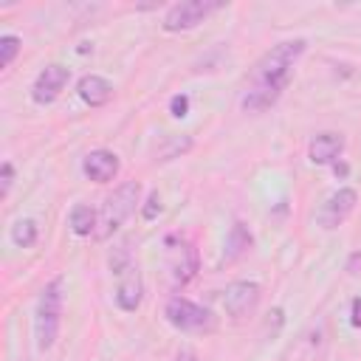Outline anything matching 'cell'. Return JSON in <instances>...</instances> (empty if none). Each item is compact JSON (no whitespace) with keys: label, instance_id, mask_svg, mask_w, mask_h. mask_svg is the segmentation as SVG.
Returning a JSON list of instances; mask_svg holds the SVG:
<instances>
[{"label":"cell","instance_id":"obj_1","mask_svg":"<svg viewBox=\"0 0 361 361\" xmlns=\"http://www.w3.org/2000/svg\"><path fill=\"white\" fill-rule=\"evenodd\" d=\"M305 45H307L305 39H288V42L274 45L271 51H265L257 59V65L248 73V85H245V93L240 102L243 110L259 113V110H268L271 104H276V99L282 96V90L290 82L296 59L305 54Z\"/></svg>","mask_w":361,"mask_h":361},{"label":"cell","instance_id":"obj_2","mask_svg":"<svg viewBox=\"0 0 361 361\" xmlns=\"http://www.w3.org/2000/svg\"><path fill=\"white\" fill-rule=\"evenodd\" d=\"M59 319H62V276L48 282L39 293V302H37L34 336H37V347L42 353L54 347V341L59 336Z\"/></svg>","mask_w":361,"mask_h":361},{"label":"cell","instance_id":"obj_20","mask_svg":"<svg viewBox=\"0 0 361 361\" xmlns=\"http://www.w3.org/2000/svg\"><path fill=\"white\" fill-rule=\"evenodd\" d=\"M11 183H14V166H11L8 161H3V189H0V195H3V197L8 195Z\"/></svg>","mask_w":361,"mask_h":361},{"label":"cell","instance_id":"obj_3","mask_svg":"<svg viewBox=\"0 0 361 361\" xmlns=\"http://www.w3.org/2000/svg\"><path fill=\"white\" fill-rule=\"evenodd\" d=\"M138 195H141V183H138V180L121 183V186L104 200V206H102V212H99V223H96V234H93V237H96V240L113 237V231H118V228L124 226V220L135 212Z\"/></svg>","mask_w":361,"mask_h":361},{"label":"cell","instance_id":"obj_9","mask_svg":"<svg viewBox=\"0 0 361 361\" xmlns=\"http://www.w3.org/2000/svg\"><path fill=\"white\" fill-rule=\"evenodd\" d=\"M259 302V285L257 282H231L226 288V296H223V307L231 319H243L248 313H254Z\"/></svg>","mask_w":361,"mask_h":361},{"label":"cell","instance_id":"obj_13","mask_svg":"<svg viewBox=\"0 0 361 361\" xmlns=\"http://www.w3.org/2000/svg\"><path fill=\"white\" fill-rule=\"evenodd\" d=\"M344 149V138L338 133H322L310 141V161L313 164H336V158Z\"/></svg>","mask_w":361,"mask_h":361},{"label":"cell","instance_id":"obj_5","mask_svg":"<svg viewBox=\"0 0 361 361\" xmlns=\"http://www.w3.org/2000/svg\"><path fill=\"white\" fill-rule=\"evenodd\" d=\"M164 313H166V322L172 327H178V330H186V333H209V330H214V316L206 307H200V305H195V302H189L183 296H172L166 302Z\"/></svg>","mask_w":361,"mask_h":361},{"label":"cell","instance_id":"obj_24","mask_svg":"<svg viewBox=\"0 0 361 361\" xmlns=\"http://www.w3.org/2000/svg\"><path fill=\"white\" fill-rule=\"evenodd\" d=\"M333 172L344 178V175H347V164H341V161H336V164H333Z\"/></svg>","mask_w":361,"mask_h":361},{"label":"cell","instance_id":"obj_14","mask_svg":"<svg viewBox=\"0 0 361 361\" xmlns=\"http://www.w3.org/2000/svg\"><path fill=\"white\" fill-rule=\"evenodd\" d=\"M96 223H99V214H96L90 206L79 203V206L71 209V231H73V234H79V237L96 234Z\"/></svg>","mask_w":361,"mask_h":361},{"label":"cell","instance_id":"obj_22","mask_svg":"<svg viewBox=\"0 0 361 361\" xmlns=\"http://www.w3.org/2000/svg\"><path fill=\"white\" fill-rule=\"evenodd\" d=\"M358 268H361V251H355V254L347 259V271H350V274H358Z\"/></svg>","mask_w":361,"mask_h":361},{"label":"cell","instance_id":"obj_17","mask_svg":"<svg viewBox=\"0 0 361 361\" xmlns=\"http://www.w3.org/2000/svg\"><path fill=\"white\" fill-rule=\"evenodd\" d=\"M20 39L14 37V34H6V37H0V68H8L11 62H14V56L20 54Z\"/></svg>","mask_w":361,"mask_h":361},{"label":"cell","instance_id":"obj_16","mask_svg":"<svg viewBox=\"0 0 361 361\" xmlns=\"http://www.w3.org/2000/svg\"><path fill=\"white\" fill-rule=\"evenodd\" d=\"M11 240L20 248H31L37 243V223L34 220H17L11 226Z\"/></svg>","mask_w":361,"mask_h":361},{"label":"cell","instance_id":"obj_10","mask_svg":"<svg viewBox=\"0 0 361 361\" xmlns=\"http://www.w3.org/2000/svg\"><path fill=\"white\" fill-rule=\"evenodd\" d=\"M116 276H118V288H116V302H118V307L127 310V313L138 310L141 296H144V285H141L138 265L133 262V265H127V268H124L121 274H116Z\"/></svg>","mask_w":361,"mask_h":361},{"label":"cell","instance_id":"obj_15","mask_svg":"<svg viewBox=\"0 0 361 361\" xmlns=\"http://www.w3.org/2000/svg\"><path fill=\"white\" fill-rule=\"evenodd\" d=\"M248 248H251V234H248V228H245L243 223H234L231 231H228V237H226V259L231 262V259H237L240 254H245Z\"/></svg>","mask_w":361,"mask_h":361},{"label":"cell","instance_id":"obj_19","mask_svg":"<svg viewBox=\"0 0 361 361\" xmlns=\"http://www.w3.org/2000/svg\"><path fill=\"white\" fill-rule=\"evenodd\" d=\"M169 110H172V116H175V118H183V116L189 113V99H186L183 93L172 96V102H169Z\"/></svg>","mask_w":361,"mask_h":361},{"label":"cell","instance_id":"obj_8","mask_svg":"<svg viewBox=\"0 0 361 361\" xmlns=\"http://www.w3.org/2000/svg\"><path fill=\"white\" fill-rule=\"evenodd\" d=\"M355 203H358L355 189H338V192H333V195L322 203V209H319V214H316L319 226H322V228H338V226L353 214Z\"/></svg>","mask_w":361,"mask_h":361},{"label":"cell","instance_id":"obj_6","mask_svg":"<svg viewBox=\"0 0 361 361\" xmlns=\"http://www.w3.org/2000/svg\"><path fill=\"white\" fill-rule=\"evenodd\" d=\"M166 271L172 288H183L197 274V251L180 237H166Z\"/></svg>","mask_w":361,"mask_h":361},{"label":"cell","instance_id":"obj_11","mask_svg":"<svg viewBox=\"0 0 361 361\" xmlns=\"http://www.w3.org/2000/svg\"><path fill=\"white\" fill-rule=\"evenodd\" d=\"M118 166H121L118 164V155L110 152V149H93L82 161V172L90 180H96V183H110L118 175Z\"/></svg>","mask_w":361,"mask_h":361},{"label":"cell","instance_id":"obj_23","mask_svg":"<svg viewBox=\"0 0 361 361\" xmlns=\"http://www.w3.org/2000/svg\"><path fill=\"white\" fill-rule=\"evenodd\" d=\"M175 361H197V355H195L192 350H180V353L175 355Z\"/></svg>","mask_w":361,"mask_h":361},{"label":"cell","instance_id":"obj_18","mask_svg":"<svg viewBox=\"0 0 361 361\" xmlns=\"http://www.w3.org/2000/svg\"><path fill=\"white\" fill-rule=\"evenodd\" d=\"M158 212H161V195H158V192H149V197H147L141 214H144V220H155Z\"/></svg>","mask_w":361,"mask_h":361},{"label":"cell","instance_id":"obj_7","mask_svg":"<svg viewBox=\"0 0 361 361\" xmlns=\"http://www.w3.org/2000/svg\"><path fill=\"white\" fill-rule=\"evenodd\" d=\"M68 79H71V71L65 68V65H45L39 73H37V79H34V85H31V99L37 102V104H51V102H56V96L65 90V85H68Z\"/></svg>","mask_w":361,"mask_h":361},{"label":"cell","instance_id":"obj_12","mask_svg":"<svg viewBox=\"0 0 361 361\" xmlns=\"http://www.w3.org/2000/svg\"><path fill=\"white\" fill-rule=\"evenodd\" d=\"M76 90H79V99L85 104H90V107H102V104H107L113 99V85L104 76H99V73L82 76L79 85H76Z\"/></svg>","mask_w":361,"mask_h":361},{"label":"cell","instance_id":"obj_4","mask_svg":"<svg viewBox=\"0 0 361 361\" xmlns=\"http://www.w3.org/2000/svg\"><path fill=\"white\" fill-rule=\"evenodd\" d=\"M217 8H223L220 0H180L175 6H169V11L164 14V31L175 34V31H189L195 25H200L209 14H214Z\"/></svg>","mask_w":361,"mask_h":361},{"label":"cell","instance_id":"obj_21","mask_svg":"<svg viewBox=\"0 0 361 361\" xmlns=\"http://www.w3.org/2000/svg\"><path fill=\"white\" fill-rule=\"evenodd\" d=\"M350 322H353V327H358V330H361V296H358V299H353V310H350Z\"/></svg>","mask_w":361,"mask_h":361}]
</instances>
